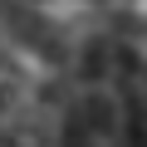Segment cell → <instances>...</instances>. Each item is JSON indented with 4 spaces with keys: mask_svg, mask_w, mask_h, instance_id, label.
<instances>
[{
    "mask_svg": "<svg viewBox=\"0 0 147 147\" xmlns=\"http://www.w3.org/2000/svg\"><path fill=\"white\" fill-rule=\"evenodd\" d=\"M0 108H5V84H0Z\"/></svg>",
    "mask_w": 147,
    "mask_h": 147,
    "instance_id": "obj_4",
    "label": "cell"
},
{
    "mask_svg": "<svg viewBox=\"0 0 147 147\" xmlns=\"http://www.w3.org/2000/svg\"><path fill=\"white\" fill-rule=\"evenodd\" d=\"M79 74H84V84H103V79H113V39L93 34V39L84 44V54H79Z\"/></svg>",
    "mask_w": 147,
    "mask_h": 147,
    "instance_id": "obj_1",
    "label": "cell"
},
{
    "mask_svg": "<svg viewBox=\"0 0 147 147\" xmlns=\"http://www.w3.org/2000/svg\"><path fill=\"white\" fill-rule=\"evenodd\" d=\"M59 147H103V142L84 127V118H79V113L69 108V113H64V123H59Z\"/></svg>",
    "mask_w": 147,
    "mask_h": 147,
    "instance_id": "obj_2",
    "label": "cell"
},
{
    "mask_svg": "<svg viewBox=\"0 0 147 147\" xmlns=\"http://www.w3.org/2000/svg\"><path fill=\"white\" fill-rule=\"evenodd\" d=\"M137 79H142V84H137V93H142V103H147V69L137 74Z\"/></svg>",
    "mask_w": 147,
    "mask_h": 147,
    "instance_id": "obj_3",
    "label": "cell"
}]
</instances>
